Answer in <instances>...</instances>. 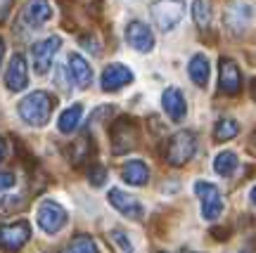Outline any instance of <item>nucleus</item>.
I'll list each match as a JSON object with an SVG mask.
<instances>
[{
    "label": "nucleus",
    "mask_w": 256,
    "mask_h": 253,
    "mask_svg": "<svg viewBox=\"0 0 256 253\" xmlns=\"http://www.w3.org/2000/svg\"><path fill=\"white\" fill-rule=\"evenodd\" d=\"M28 237H31V227L26 220L0 225V249L5 253H17L28 242Z\"/></svg>",
    "instance_id": "obj_7"
},
{
    "label": "nucleus",
    "mask_w": 256,
    "mask_h": 253,
    "mask_svg": "<svg viewBox=\"0 0 256 253\" xmlns=\"http://www.w3.org/2000/svg\"><path fill=\"white\" fill-rule=\"evenodd\" d=\"M238 166H240L238 154L226 149V152H220L218 156H216V161H214V171L218 173V175H223V178H230L232 173L238 171Z\"/></svg>",
    "instance_id": "obj_20"
},
{
    "label": "nucleus",
    "mask_w": 256,
    "mask_h": 253,
    "mask_svg": "<svg viewBox=\"0 0 256 253\" xmlns=\"http://www.w3.org/2000/svg\"><path fill=\"white\" fill-rule=\"evenodd\" d=\"M2 159H5V142L0 140V161H2Z\"/></svg>",
    "instance_id": "obj_32"
},
{
    "label": "nucleus",
    "mask_w": 256,
    "mask_h": 253,
    "mask_svg": "<svg viewBox=\"0 0 256 253\" xmlns=\"http://www.w3.org/2000/svg\"><path fill=\"white\" fill-rule=\"evenodd\" d=\"M185 14V5L180 0H159L152 7V19L162 31H174Z\"/></svg>",
    "instance_id": "obj_4"
},
{
    "label": "nucleus",
    "mask_w": 256,
    "mask_h": 253,
    "mask_svg": "<svg viewBox=\"0 0 256 253\" xmlns=\"http://www.w3.org/2000/svg\"><path fill=\"white\" fill-rule=\"evenodd\" d=\"M5 85L12 92L24 90L28 85V69H26V59L22 54H14L8 64V71H5Z\"/></svg>",
    "instance_id": "obj_11"
},
{
    "label": "nucleus",
    "mask_w": 256,
    "mask_h": 253,
    "mask_svg": "<svg viewBox=\"0 0 256 253\" xmlns=\"http://www.w3.org/2000/svg\"><path fill=\"white\" fill-rule=\"evenodd\" d=\"M121 178H124L128 185H133V187H142V185L150 180V168H147L140 159H133V161H128L126 166L121 168Z\"/></svg>",
    "instance_id": "obj_17"
},
{
    "label": "nucleus",
    "mask_w": 256,
    "mask_h": 253,
    "mask_svg": "<svg viewBox=\"0 0 256 253\" xmlns=\"http://www.w3.org/2000/svg\"><path fill=\"white\" fill-rule=\"evenodd\" d=\"M110 237H112V242H114V244H119V249H121L124 253H133V244L128 242L126 235H124L121 230H114Z\"/></svg>",
    "instance_id": "obj_26"
},
{
    "label": "nucleus",
    "mask_w": 256,
    "mask_h": 253,
    "mask_svg": "<svg viewBox=\"0 0 256 253\" xmlns=\"http://www.w3.org/2000/svg\"><path fill=\"white\" fill-rule=\"evenodd\" d=\"M110 204L119 213H124V216H128V218H133V220H140L142 218V206H140V201L136 199V197H130V194H126L124 190H110Z\"/></svg>",
    "instance_id": "obj_13"
},
{
    "label": "nucleus",
    "mask_w": 256,
    "mask_h": 253,
    "mask_svg": "<svg viewBox=\"0 0 256 253\" xmlns=\"http://www.w3.org/2000/svg\"><path fill=\"white\" fill-rule=\"evenodd\" d=\"M2 52H5V45H2V38H0V59H2Z\"/></svg>",
    "instance_id": "obj_34"
},
{
    "label": "nucleus",
    "mask_w": 256,
    "mask_h": 253,
    "mask_svg": "<svg viewBox=\"0 0 256 253\" xmlns=\"http://www.w3.org/2000/svg\"><path fill=\"white\" fill-rule=\"evenodd\" d=\"M10 7H12V0H0V21H5V19H8Z\"/></svg>",
    "instance_id": "obj_29"
},
{
    "label": "nucleus",
    "mask_w": 256,
    "mask_h": 253,
    "mask_svg": "<svg viewBox=\"0 0 256 253\" xmlns=\"http://www.w3.org/2000/svg\"><path fill=\"white\" fill-rule=\"evenodd\" d=\"M60 45H62V38L50 36L31 47V62H34L36 73H46L48 69L52 66V59H55V54L60 52Z\"/></svg>",
    "instance_id": "obj_8"
},
{
    "label": "nucleus",
    "mask_w": 256,
    "mask_h": 253,
    "mask_svg": "<svg viewBox=\"0 0 256 253\" xmlns=\"http://www.w3.org/2000/svg\"><path fill=\"white\" fill-rule=\"evenodd\" d=\"M14 182H17L14 173L0 171V192H2V190H10V187H14Z\"/></svg>",
    "instance_id": "obj_27"
},
{
    "label": "nucleus",
    "mask_w": 256,
    "mask_h": 253,
    "mask_svg": "<svg viewBox=\"0 0 256 253\" xmlns=\"http://www.w3.org/2000/svg\"><path fill=\"white\" fill-rule=\"evenodd\" d=\"M252 95H254V100H256V78H254V83H252Z\"/></svg>",
    "instance_id": "obj_33"
},
{
    "label": "nucleus",
    "mask_w": 256,
    "mask_h": 253,
    "mask_svg": "<svg viewBox=\"0 0 256 253\" xmlns=\"http://www.w3.org/2000/svg\"><path fill=\"white\" fill-rule=\"evenodd\" d=\"M88 180H90L95 187H102L104 180H107V171H104L102 166H98V163H92L90 168H88Z\"/></svg>",
    "instance_id": "obj_25"
},
{
    "label": "nucleus",
    "mask_w": 256,
    "mask_h": 253,
    "mask_svg": "<svg viewBox=\"0 0 256 253\" xmlns=\"http://www.w3.org/2000/svg\"><path fill=\"white\" fill-rule=\"evenodd\" d=\"M81 118H83V107H81V104H72V107H66L62 111L60 121H57L60 133H64V135H72L74 130L81 126Z\"/></svg>",
    "instance_id": "obj_18"
},
{
    "label": "nucleus",
    "mask_w": 256,
    "mask_h": 253,
    "mask_svg": "<svg viewBox=\"0 0 256 253\" xmlns=\"http://www.w3.org/2000/svg\"><path fill=\"white\" fill-rule=\"evenodd\" d=\"M240 133V126L235 118H220L218 123H216V128H214V137L216 140H232V137Z\"/></svg>",
    "instance_id": "obj_24"
},
{
    "label": "nucleus",
    "mask_w": 256,
    "mask_h": 253,
    "mask_svg": "<svg viewBox=\"0 0 256 253\" xmlns=\"http://www.w3.org/2000/svg\"><path fill=\"white\" fill-rule=\"evenodd\" d=\"M218 83H220V92L226 95H238L242 90V73L240 66L228 57H220L218 62Z\"/></svg>",
    "instance_id": "obj_9"
},
{
    "label": "nucleus",
    "mask_w": 256,
    "mask_h": 253,
    "mask_svg": "<svg viewBox=\"0 0 256 253\" xmlns=\"http://www.w3.org/2000/svg\"><path fill=\"white\" fill-rule=\"evenodd\" d=\"M214 235H218L216 239H228V237H226L228 235V230H214Z\"/></svg>",
    "instance_id": "obj_30"
},
{
    "label": "nucleus",
    "mask_w": 256,
    "mask_h": 253,
    "mask_svg": "<svg viewBox=\"0 0 256 253\" xmlns=\"http://www.w3.org/2000/svg\"><path fill=\"white\" fill-rule=\"evenodd\" d=\"M188 71H190V78L200 88H204L206 83H209V59L204 57V54H194L190 59V66H188Z\"/></svg>",
    "instance_id": "obj_19"
},
{
    "label": "nucleus",
    "mask_w": 256,
    "mask_h": 253,
    "mask_svg": "<svg viewBox=\"0 0 256 253\" xmlns=\"http://www.w3.org/2000/svg\"><path fill=\"white\" fill-rule=\"evenodd\" d=\"M22 197H5L2 199V208L5 211H19V208L24 206V201H19Z\"/></svg>",
    "instance_id": "obj_28"
},
{
    "label": "nucleus",
    "mask_w": 256,
    "mask_h": 253,
    "mask_svg": "<svg viewBox=\"0 0 256 253\" xmlns=\"http://www.w3.org/2000/svg\"><path fill=\"white\" fill-rule=\"evenodd\" d=\"M90 147H92V140L88 135H83L81 140H76L72 145V161L74 166H81L83 161H88L90 156Z\"/></svg>",
    "instance_id": "obj_23"
},
{
    "label": "nucleus",
    "mask_w": 256,
    "mask_h": 253,
    "mask_svg": "<svg viewBox=\"0 0 256 253\" xmlns=\"http://www.w3.org/2000/svg\"><path fill=\"white\" fill-rule=\"evenodd\" d=\"M194 192L202 201V216L204 220H216V218L223 213V197L216 185L211 182H204V180H197L194 182Z\"/></svg>",
    "instance_id": "obj_6"
},
{
    "label": "nucleus",
    "mask_w": 256,
    "mask_h": 253,
    "mask_svg": "<svg viewBox=\"0 0 256 253\" xmlns=\"http://www.w3.org/2000/svg\"><path fill=\"white\" fill-rule=\"evenodd\" d=\"M197 152V140L192 135L190 130H180V133H176L168 142L164 145V159L171 166H183L188 163L194 156Z\"/></svg>",
    "instance_id": "obj_2"
},
{
    "label": "nucleus",
    "mask_w": 256,
    "mask_h": 253,
    "mask_svg": "<svg viewBox=\"0 0 256 253\" xmlns=\"http://www.w3.org/2000/svg\"><path fill=\"white\" fill-rule=\"evenodd\" d=\"M50 17H52V9H50L48 0H28L26 7H24V14H22L24 24H28L31 28L43 26Z\"/></svg>",
    "instance_id": "obj_14"
},
{
    "label": "nucleus",
    "mask_w": 256,
    "mask_h": 253,
    "mask_svg": "<svg viewBox=\"0 0 256 253\" xmlns=\"http://www.w3.org/2000/svg\"><path fill=\"white\" fill-rule=\"evenodd\" d=\"M192 17L194 24L202 28H206L211 24V2L209 0H194L192 2Z\"/></svg>",
    "instance_id": "obj_22"
},
{
    "label": "nucleus",
    "mask_w": 256,
    "mask_h": 253,
    "mask_svg": "<svg viewBox=\"0 0 256 253\" xmlns=\"http://www.w3.org/2000/svg\"><path fill=\"white\" fill-rule=\"evenodd\" d=\"M162 107H164V111L168 114L171 121H183L185 111H188L183 92L178 90V88H166L164 95H162Z\"/></svg>",
    "instance_id": "obj_16"
},
{
    "label": "nucleus",
    "mask_w": 256,
    "mask_h": 253,
    "mask_svg": "<svg viewBox=\"0 0 256 253\" xmlns=\"http://www.w3.org/2000/svg\"><path fill=\"white\" fill-rule=\"evenodd\" d=\"M128 83H133V71L128 66H124V64H110L102 71V90L107 92L121 90Z\"/></svg>",
    "instance_id": "obj_12"
},
{
    "label": "nucleus",
    "mask_w": 256,
    "mask_h": 253,
    "mask_svg": "<svg viewBox=\"0 0 256 253\" xmlns=\"http://www.w3.org/2000/svg\"><path fill=\"white\" fill-rule=\"evenodd\" d=\"M69 78L76 83V88H88L92 83V66L78 52L69 54Z\"/></svg>",
    "instance_id": "obj_15"
},
{
    "label": "nucleus",
    "mask_w": 256,
    "mask_h": 253,
    "mask_svg": "<svg viewBox=\"0 0 256 253\" xmlns=\"http://www.w3.org/2000/svg\"><path fill=\"white\" fill-rule=\"evenodd\" d=\"M62 253H98V249H95V242L88 235H78L64 246Z\"/></svg>",
    "instance_id": "obj_21"
},
{
    "label": "nucleus",
    "mask_w": 256,
    "mask_h": 253,
    "mask_svg": "<svg viewBox=\"0 0 256 253\" xmlns=\"http://www.w3.org/2000/svg\"><path fill=\"white\" fill-rule=\"evenodd\" d=\"M185 253H192V251H185Z\"/></svg>",
    "instance_id": "obj_35"
},
{
    "label": "nucleus",
    "mask_w": 256,
    "mask_h": 253,
    "mask_svg": "<svg viewBox=\"0 0 256 253\" xmlns=\"http://www.w3.org/2000/svg\"><path fill=\"white\" fill-rule=\"evenodd\" d=\"M36 223L46 235H57L66 225V211L57 201H43L36 211Z\"/></svg>",
    "instance_id": "obj_5"
},
{
    "label": "nucleus",
    "mask_w": 256,
    "mask_h": 253,
    "mask_svg": "<svg viewBox=\"0 0 256 253\" xmlns=\"http://www.w3.org/2000/svg\"><path fill=\"white\" fill-rule=\"evenodd\" d=\"M126 40H128V45L133 47V50H138V52H152V47H154V33L142 21H130L128 24Z\"/></svg>",
    "instance_id": "obj_10"
},
{
    "label": "nucleus",
    "mask_w": 256,
    "mask_h": 253,
    "mask_svg": "<svg viewBox=\"0 0 256 253\" xmlns=\"http://www.w3.org/2000/svg\"><path fill=\"white\" fill-rule=\"evenodd\" d=\"M55 109V97L46 90H34L19 102V116L26 121L28 126H46L50 121V114Z\"/></svg>",
    "instance_id": "obj_1"
},
{
    "label": "nucleus",
    "mask_w": 256,
    "mask_h": 253,
    "mask_svg": "<svg viewBox=\"0 0 256 253\" xmlns=\"http://www.w3.org/2000/svg\"><path fill=\"white\" fill-rule=\"evenodd\" d=\"M249 199H252V204H256V185L252 187V192H249Z\"/></svg>",
    "instance_id": "obj_31"
},
{
    "label": "nucleus",
    "mask_w": 256,
    "mask_h": 253,
    "mask_svg": "<svg viewBox=\"0 0 256 253\" xmlns=\"http://www.w3.org/2000/svg\"><path fill=\"white\" fill-rule=\"evenodd\" d=\"M110 140H112V152L114 154H126L130 149H136L138 147L136 121L128 116H121L119 121H114L110 130Z\"/></svg>",
    "instance_id": "obj_3"
}]
</instances>
